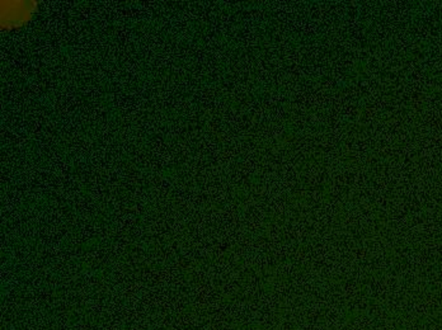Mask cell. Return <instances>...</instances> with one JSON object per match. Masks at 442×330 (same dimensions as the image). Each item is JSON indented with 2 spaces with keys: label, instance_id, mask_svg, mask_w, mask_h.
<instances>
[{
  "label": "cell",
  "instance_id": "cell-1",
  "mask_svg": "<svg viewBox=\"0 0 442 330\" xmlns=\"http://www.w3.org/2000/svg\"><path fill=\"white\" fill-rule=\"evenodd\" d=\"M37 3L35 1H3L1 3V25L3 28L23 25L35 14Z\"/></svg>",
  "mask_w": 442,
  "mask_h": 330
}]
</instances>
